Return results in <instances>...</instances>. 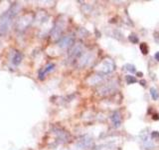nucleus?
Returning a JSON list of instances; mask_svg holds the SVG:
<instances>
[{
    "mask_svg": "<svg viewBox=\"0 0 159 150\" xmlns=\"http://www.w3.org/2000/svg\"><path fill=\"white\" fill-rule=\"evenodd\" d=\"M125 80H126V83L127 84H133V83H135L137 80L135 77L131 76V75H127L126 77H125Z\"/></svg>",
    "mask_w": 159,
    "mask_h": 150,
    "instance_id": "nucleus-6",
    "label": "nucleus"
},
{
    "mask_svg": "<svg viewBox=\"0 0 159 150\" xmlns=\"http://www.w3.org/2000/svg\"><path fill=\"white\" fill-rule=\"evenodd\" d=\"M73 41H74V38L72 36H66L64 37L62 40H61V42H60V45L64 48H67V47H69L72 45L73 43Z\"/></svg>",
    "mask_w": 159,
    "mask_h": 150,
    "instance_id": "nucleus-3",
    "label": "nucleus"
},
{
    "mask_svg": "<svg viewBox=\"0 0 159 150\" xmlns=\"http://www.w3.org/2000/svg\"><path fill=\"white\" fill-rule=\"evenodd\" d=\"M150 95H151L152 99L153 100H157L158 97H159V93H158V91L156 88L152 87V88H150Z\"/></svg>",
    "mask_w": 159,
    "mask_h": 150,
    "instance_id": "nucleus-5",
    "label": "nucleus"
},
{
    "mask_svg": "<svg viewBox=\"0 0 159 150\" xmlns=\"http://www.w3.org/2000/svg\"><path fill=\"white\" fill-rule=\"evenodd\" d=\"M111 121H112V125L113 127L118 128L121 124V119H120V114L118 111H114L111 115Z\"/></svg>",
    "mask_w": 159,
    "mask_h": 150,
    "instance_id": "nucleus-2",
    "label": "nucleus"
},
{
    "mask_svg": "<svg viewBox=\"0 0 159 150\" xmlns=\"http://www.w3.org/2000/svg\"><path fill=\"white\" fill-rule=\"evenodd\" d=\"M140 84H141L142 86H145V84H146V82H145L144 80H141V81H140Z\"/></svg>",
    "mask_w": 159,
    "mask_h": 150,
    "instance_id": "nucleus-13",
    "label": "nucleus"
},
{
    "mask_svg": "<svg viewBox=\"0 0 159 150\" xmlns=\"http://www.w3.org/2000/svg\"><path fill=\"white\" fill-rule=\"evenodd\" d=\"M125 69H126L127 71H129L130 73H134L136 72V69H135V66L134 65H132V64H126L124 66Z\"/></svg>",
    "mask_w": 159,
    "mask_h": 150,
    "instance_id": "nucleus-7",
    "label": "nucleus"
},
{
    "mask_svg": "<svg viewBox=\"0 0 159 150\" xmlns=\"http://www.w3.org/2000/svg\"><path fill=\"white\" fill-rule=\"evenodd\" d=\"M128 39H129V41H131V42L134 43V44L138 42V38H137V36H135L134 34L129 35V36H128Z\"/></svg>",
    "mask_w": 159,
    "mask_h": 150,
    "instance_id": "nucleus-9",
    "label": "nucleus"
},
{
    "mask_svg": "<svg viewBox=\"0 0 159 150\" xmlns=\"http://www.w3.org/2000/svg\"><path fill=\"white\" fill-rule=\"evenodd\" d=\"M140 51L142 52V54H147L148 53V47L145 43H141L140 44Z\"/></svg>",
    "mask_w": 159,
    "mask_h": 150,
    "instance_id": "nucleus-8",
    "label": "nucleus"
},
{
    "mask_svg": "<svg viewBox=\"0 0 159 150\" xmlns=\"http://www.w3.org/2000/svg\"><path fill=\"white\" fill-rule=\"evenodd\" d=\"M114 69V64L112 63L111 60L106 59L102 63V67H100V71L103 73H110Z\"/></svg>",
    "mask_w": 159,
    "mask_h": 150,
    "instance_id": "nucleus-1",
    "label": "nucleus"
},
{
    "mask_svg": "<svg viewBox=\"0 0 159 150\" xmlns=\"http://www.w3.org/2000/svg\"><path fill=\"white\" fill-rule=\"evenodd\" d=\"M137 75H138L139 77H142V73L141 72H137Z\"/></svg>",
    "mask_w": 159,
    "mask_h": 150,
    "instance_id": "nucleus-14",
    "label": "nucleus"
},
{
    "mask_svg": "<svg viewBox=\"0 0 159 150\" xmlns=\"http://www.w3.org/2000/svg\"><path fill=\"white\" fill-rule=\"evenodd\" d=\"M82 52H83V46L80 44V43H78L76 46L74 47V49L72 50V55L74 56V57H79L81 54H82Z\"/></svg>",
    "mask_w": 159,
    "mask_h": 150,
    "instance_id": "nucleus-4",
    "label": "nucleus"
},
{
    "mask_svg": "<svg viewBox=\"0 0 159 150\" xmlns=\"http://www.w3.org/2000/svg\"><path fill=\"white\" fill-rule=\"evenodd\" d=\"M151 136H152L153 139H159V132L153 131V132L151 133Z\"/></svg>",
    "mask_w": 159,
    "mask_h": 150,
    "instance_id": "nucleus-10",
    "label": "nucleus"
},
{
    "mask_svg": "<svg viewBox=\"0 0 159 150\" xmlns=\"http://www.w3.org/2000/svg\"><path fill=\"white\" fill-rule=\"evenodd\" d=\"M155 59H156L157 61H159V52H157V53L155 54Z\"/></svg>",
    "mask_w": 159,
    "mask_h": 150,
    "instance_id": "nucleus-12",
    "label": "nucleus"
},
{
    "mask_svg": "<svg viewBox=\"0 0 159 150\" xmlns=\"http://www.w3.org/2000/svg\"><path fill=\"white\" fill-rule=\"evenodd\" d=\"M152 119H154V120H158V119H159L158 114H154V115H152Z\"/></svg>",
    "mask_w": 159,
    "mask_h": 150,
    "instance_id": "nucleus-11",
    "label": "nucleus"
}]
</instances>
